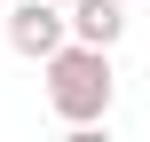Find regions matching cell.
Segmentation results:
<instances>
[{"label":"cell","instance_id":"cell-1","mask_svg":"<svg viewBox=\"0 0 150 142\" xmlns=\"http://www.w3.org/2000/svg\"><path fill=\"white\" fill-rule=\"evenodd\" d=\"M47 63V103L63 126H103L111 119V47H87V40H63Z\"/></svg>","mask_w":150,"mask_h":142},{"label":"cell","instance_id":"cell-2","mask_svg":"<svg viewBox=\"0 0 150 142\" xmlns=\"http://www.w3.org/2000/svg\"><path fill=\"white\" fill-rule=\"evenodd\" d=\"M63 40H71V32H63V8H55V0H8V47H16V55L40 63V55H55Z\"/></svg>","mask_w":150,"mask_h":142},{"label":"cell","instance_id":"cell-3","mask_svg":"<svg viewBox=\"0 0 150 142\" xmlns=\"http://www.w3.org/2000/svg\"><path fill=\"white\" fill-rule=\"evenodd\" d=\"M63 32L87 47H119L127 32V0H63Z\"/></svg>","mask_w":150,"mask_h":142},{"label":"cell","instance_id":"cell-4","mask_svg":"<svg viewBox=\"0 0 150 142\" xmlns=\"http://www.w3.org/2000/svg\"><path fill=\"white\" fill-rule=\"evenodd\" d=\"M142 16H150V0H142Z\"/></svg>","mask_w":150,"mask_h":142},{"label":"cell","instance_id":"cell-5","mask_svg":"<svg viewBox=\"0 0 150 142\" xmlns=\"http://www.w3.org/2000/svg\"><path fill=\"white\" fill-rule=\"evenodd\" d=\"M0 8H8V0H0Z\"/></svg>","mask_w":150,"mask_h":142},{"label":"cell","instance_id":"cell-6","mask_svg":"<svg viewBox=\"0 0 150 142\" xmlns=\"http://www.w3.org/2000/svg\"><path fill=\"white\" fill-rule=\"evenodd\" d=\"M55 8H63V0H55Z\"/></svg>","mask_w":150,"mask_h":142}]
</instances>
